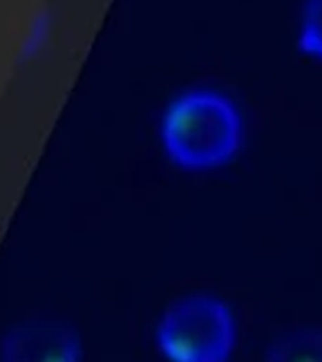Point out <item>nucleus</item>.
<instances>
[{
	"label": "nucleus",
	"mask_w": 322,
	"mask_h": 362,
	"mask_svg": "<svg viewBox=\"0 0 322 362\" xmlns=\"http://www.w3.org/2000/svg\"><path fill=\"white\" fill-rule=\"evenodd\" d=\"M297 46L303 53L322 61V0L305 2Z\"/></svg>",
	"instance_id": "39448f33"
},
{
	"label": "nucleus",
	"mask_w": 322,
	"mask_h": 362,
	"mask_svg": "<svg viewBox=\"0 0 322 362\" xmlns=\"http://www.w3.org/2000/svg\"><path fill=\"white\" fill-rule=\"evenodd\" d=\"M243 119L235 103L214 90H189L166 107L160 143L166 157L189 172L214 170L235 157Z\"/></svg>",
	"instance_id": "f257e3e1"
},
{
	"label": "nucleus",
	"mask_w": 322,
	"mask_h": 362,
	"mask_svg": "<svg viewBox=\"0 0 322 362\" xmlns=\"http://www.w3.org/2000/svg\"><path fill=\"white\" fill-rule=\"evenodd\" d=\"M77 332L53 318H31L15 324L0 343V362H80Z\"/></svg>",
	"instance_id": "7ed1b4c3"
},
{
	"label": "nucleus",
	"mask_w": 322,
	"mask_h": 362,
	"mask_svg": "<svg viewBox=\"0 0 322 362\" xmlns=\"http://www.w3.org/2000/svg\"><path fill=\"white\" fill-rule=\"evenodd\" d=\"M237 342L227 303L195 294L170 305L157 326V345L170 362H227Z\"/></svg>",
	"instance_id": "f03ea898"
},
{
	"label": "nucleus",
	"mask_w": 322,
	"mask_h": 362,
	"mask_svg": "<svg viewBox=\"0 0 322 362\" xmlns=\"http://www.w3.org/2000/svg\"><path fill=\"white\" fill-rule=\"evenodd\" d=\"M267 362H322V332L303 328L284 334L269 347Z\"/></svg>",
	"instance_id": "20e7f679"
}]
</instances>
